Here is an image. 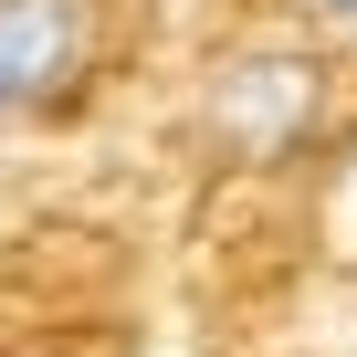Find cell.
I'll list each match as a JSON object with an SVG mask.
<instances>
[{
    "label": "cell",
    "mask_w": 357,
    "mask_h": 357,
    "mask_svg": "<svg viewBox=\"0 0 357 357\" xmlns=\"http://www.w3.org/2000/svg\"><path fill=\"white\" fill-rule=\"evenodd\" d=\"M200 147L221 168H284L315 126H326V53L305 43H242L211 63L200 105H190Z\"/></svg>",
    "instance_id": "obj_1"
},
{
    "label": "cell",
    "mask_w": 357,
    "mask_h": 357,
    "mask_svg": "<svg viewBox=\"0 0 357 357\" xmlns=\"http://www.w3.org/2000/svg\"><path fill=\"white\" fill-rule=\"evenodd\" d=\"M95 43H105L95 0H0V137L43 126L95 74Z\"/></svg>",
    "instance_id": "obj_2"
},
{
    "label": "cell",
    "mask_w": 357,
    "mask_h": 357,
    "mask_svg": "<svg viewBox=\"0 0 357 357\" xmlns=\"http://www.w3.org/2000/svg\"><path fill=\"white\" fill-rule=\"evenodd\" d=\"M294 11H305L315 32H336V43H357V0H294Z\"/></svg>",
    "instance_id": "obj_3"
}]
</instances>
